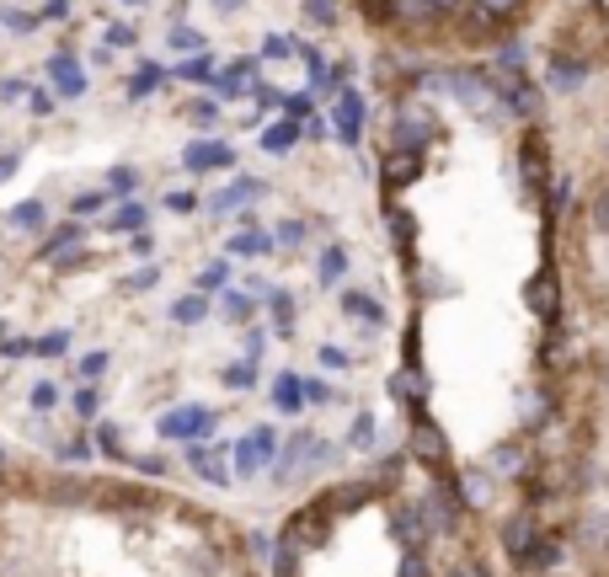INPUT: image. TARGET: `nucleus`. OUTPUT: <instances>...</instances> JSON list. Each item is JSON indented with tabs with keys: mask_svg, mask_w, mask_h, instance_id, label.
Wrapping results in <instances>:
<instances>
[{
	"mask_svg": "<svg viewBox=\"0 0 609 577\" xmlns=\"http://www.w3.org/2000/svg\"><path fill=\"white\" fill-rule=\"evenodd\" d=\"M155 81H161V70H155V65H150V70H145V75H139V81H134V97H145V91H150Z\"/></svg>",
	"mask_w": 609,
	"mask_h": 577,
	"instance_id": "nucleus-23",
	"label": "nucleus"
},
{
	"mask_svg": "<svg viewBox=\"0 0 609 577\" xmlns=\"http://www.w3.org/2000/svg\"><path fill=\"white\" fill-rule=\"evenodd\" d=\"M358 123H364V97L358 91H337V134L358 145Z\"/></svg>",
	"mask_w": 609,
	"mask_h": 577,
	"instance_id": "nucleus-3",
	"label": "nucleus"
},
{
	"mask_svg": "<svg viewBox=\"0 0 609 577\" xmlns=\"http://www.w3.org/2000/svg\"><path fill=\"white\" fill-rule=\"evenodd\" d=\"M11 225H22V230H43V225H49V214H43V204L33 198V204H17V209H11Z\"/></svg>",
	"mask_w": 609,
	"mask_h": 577,
	"instance_id": "nucleus-11",
	"label": "nucleus"
},
{
	"mask_svg": "<svg viewBox=\"0 0 609 577\" xmlns=\"http://www.w3.org/2000/svg\"><path fill=\"white\" fill-rule=\"evenodd\" d=\"M70 241H81V225H59L54 236L38 246V257H59V252H65V246H70Z\"/></svg>",
	"mask_w": 609,
	"mask_h": 577,
	"instance_id": "nucleus-12",
	"label": "nucleus"
},
{
	"mask_svg": "<svg viewBox=\"0 0 609 577\" xmlns=\"http://www.w3.org/2000/svg\"><path fill=\"white\" fill-rule=\"evenodd\" d=\"M428 6H449V0H428Z\"/></svg>",
	"mask_w": 609,
	"mask_h": 577,
	"instance_id": "nucleus-30",
	"label": "nucleus"
},
{
	"mask_svg": "<svg viewBox=\"0 0 609 577\" xmlns=\"http://www.w3.org/2000/svg\"><path fill=\"white\" fill-rule=\"evenodd\" d=\"M289 49H294V43H289V38H268V54H273V59H284Z\"/></svg>",
	"mask_w": 609,
	"mask_h": 577,
	"instance_id": "nucleus-26",
	"label": "nucleus"
},
{
	"mask_svg": "<svg viewBox=\"0 0 609 577\" xmlns=\"http://www.w3.org/2000/svg\"><path fill=\"white\" fill-rule=\"evenodd\" d=\"M497 577H572V572H561V567H551V572H535V567H508L503 561V572Z\"/></svg>",
	"mask_w": 609,
	"mask_h": 577,
	"instance_id": "nucleus-17",
	"label": "nucleus"
},
{
	"mask_svg": "<svg viewBox=\"0 0 609 577\" xmlns=\"http://www.w3.org/2000/svg\"><path fill=\"white\" fill-rule=\"evenodd\" d=\"M230 161H236V150L220 145V139H209V145H193V150H187V166H193V171H220V166H230Z\"/></svg>",
	"mask_w": 609,
	"mask_h": 577,
	"instance_id": "nucleus-4",
	"label": "nucleus"
},
{
	"mask_svg": "<svg viewBox=\"0 0 609 577\" xmlns=\"http://www.w3.org/2000/svg\"><path fill=\"white\" fill-rule=\"evenodd\" d=\"M171 321H177V326L209 321V294H187V300H177V305H171Z\"/></svg>",
	"mask_w": 609,
	"mask_h": 577,
	"instance_id": "nucleus-6",
	"label": "nucleus"
},
{
	"mask_svg": "<svg viewBox=\"0 0 609 577\" xmlns=\"http://www.w3.org/2000/svg\"><path fill=\"white\" fill-rule=\"evenodd\" d=\"M503 519L535 529L519 567L609 577V342H577L561 401Z\"/></svg>",
	"mask_w": 609,
	"mask_h": 577,
	"instance_id": "nucleus-2",
	"label": "nucleus"
},
{
	"mask_svg": "<svg viewBox=\"0 0 609 577\" xmlns=\"http://www.w3.org/2000/svg\"><path fill=\"white\" fill-rule=\"evenodd\" d=\"M417 166H423V155H417V150H396V155L385 161V182H390V187H406V182L417 177Z\"/></svg>",
	"mask_w": 609,
	"mask_h": 577,
	"instance_id": "nucleus-5",
	"label": "nucleus"
},
{
	"mask_svg": "<svg viewBox=\"0 0 609 577\" xmlns=\"http://www.w3.org/2000/svg\"><path fill=\"white\" fill-rule=\"evenodd\" d=\"M321 284L326 289H332V284H342V278H348V252H342V246H326V252H321Z\"/></svg>",
	"mask_w": 609,
	"mask_h": 577,
	"instance_id": "nucleus-7",
	"label": "nucleus"
},
{
	"mask_svg": "<svg viewBox=\"0 0 609 577\" xmlns=\"http://www.w3.org/2000/svg\"><path fill=\"white\" fill-rule=\"evenodd\" d=\"M49 70H54V81H59V91H65V97H81V91H86V81L70 70V54H54Z\"/></svg>",
	"mask_w": 609,
	"mask_h": 577,
	"instance_id": "nucleus-8",
	"label": "nucleus"
},
{
	"mask_svg": "<svg viewBox=\"0 0 609 577\" xmlns=\"http://www.w3.org/2000/svg\"><path fill=\"white\" fill-rule=\"evenodd\" d=\"M27 107H33L38 118H49V113H54V97H49V91H33V97H27Z\"/></svg>",
	"mask_w": 609,
	"mask_h": 577,
	"instance_id": "nucleus-21",
	"label": "nucleus"
},
{
	"mask_svg": "<svg viewBox=\"0 0 609 577\" xmlns=\"http://www.w3.org/2000/svg\"><path fill=\"white\" fill-rule=\"evenodd\" d=\"M252 529L155 481L11 476L0 449V577H268Z\"/></svg>",
	"mask_w": 609,
	"mask_h": 577,
	"instance_id": "nucleus-1",
	"label": "nucleus"
},
{
	"mask_svg": "<svg viewBox=\"0 0 609 577\" xmlns=\"http://www.w3.org/2000/svg\"><path fill=\"white\" fill-rule=\"evenodd\" d=\"M102 209V193H81L75 198V214H97Z\"/></svg>",
	"mask_w": 609,
	"mask_h": 577,
	"instance_id": "nucleus-22",
	"label": "nucleus"
},
{
	"mask_svg": "<svg viewBox=\"0 0 609 577\" xmlns=\"http://www.w3.org/2000/svg\"><path fill=\"white\" fill-rule=\"evenodd\" d=\"M107 182H113V193H134L139 171H134V166H113V177H107Z\"/></svg>",
	"mask_w": 609,
	"mask_h": 577,
	"instance_id": "nucleus-16",
	"label": "nucleus"
},
{
	"mask_svg": "<svg viewBox=\"0 0 609 577\" xmlns=\"http://www.w3.org/2000/svg\"><path fill=\"white\" fill-rule=\"evenodd\" d=\"M11 171H17V155H0V182H6Z\"/></svg>",
	"mask_w": 609,
	"mask_h": 577,
	"instance_id": "nucleus-28",
	"label": "nucleus"
},
{
	"mask_svg": "<svg viewBox=\"0 0 609 577\" xmlns=\"http://www.w3.org/2000/svg\"><path fill=\"white\" fill-rule=\"evenodd\" d=\"M305 17L316 22V27H332L337 22V6H332V0H305Z\"/></svg>",
	"mask_w": 609,
	"mask_h": 577,
	"instance_id": "nucleus-15",
	"label": "nucleus"
},
{
	"mask_svg": "<svg viewBox=\"0 0 609 577\" xmlns=\"http://www.w3.org/2000/svg\"><path fill=\"white\" fill-rule=\"evenodd\" d=\"M193 118H198V123H214V118H220V107H214V102H198Z\"/></svg>",
	"mask_w": 609,
	"mask_h": 577,
	"instance_id": "nucleus-25",
	"label": "nucleus"
},
{
	"mask_svg": "<svg viewBox=\"0 0 609 577\" xmlns=\"http://www.w3.org/2000/svg\"><path fill=\"white\" fill-rule=\"evenodd\" d=\"M294 139H300V129H294V123H273V129L262 134V150H273V155H289V150H294Z\"/></svg>",
	"mask_w": 609,
	"mask_h": 577,
	"instance_id": "nucleus-9",
	"label": "nucleus"
},
{
	"mask_svg": "<svg viewBox=\"0 0 609 577\" xmlns=\"http://www.w3.org/2000/svg\"><path fill=\"white\" fill-rule=\"evenodd\" d=\"M305 107H310V97H284V113H294V118H300Z\"/></svg>",
	"mask_w": 609,
	"mask_h": 577,
	"instance_id": "nucleus-27",
	"label": "nucleus"
},
{
	"mask_svg": "<svg viewBox=\"0 0 609 577\" xmlns=\"http://www.w3.org/2000/svg\"><path fill=\"white\" fill-rule=\"evenodd\" d=\"M171 43H177V49H203V33H193V27H177ZM203 54H209V49H203Z\"/></svg>",
	"mask_w": 609,
	"mask_h": 577,
	"instance_id": "nucleus-19",
	"label": "nucleus"
},
{
	"mask_svg": "<svg viewBox=\"0 0 609 577\" xmlns=\"http://www.w3.org/2000/svg\"><path fill=\"white\" fill-rule=\"evenodd\" d=\"M139 225H145V209H139V204H123L113 220H107V230H113V236H118V230H123V236H134Z\"/></svg>",
	"mask_w": 609,
	"mask_h": 577,
	"instance_id": "nucleus-10",
	"label": "nucleus"
},
{
	"mask_svg": "<svg viewBox=\"0 0 609 577\" xmlns=\"http://www.w3.org/2000/svg\"><path fill=\"white\" fill-rule=\"evenodd\" d=\"M182 75H187V81H209V75H214V65H209V54H198L193 65L182 70Z\"/></svg>",
	"mask_w": 609,
	"mask_h": 577,
	"instance_id": "nucleus-20",
	"label": "nucleus"
},
{
	"mask_svg": "<svg viewBox=\"0 0 609 577\" xmlns=\"http://www.w3.org/2000/svg\"><path fill=\"white\" fill-rule=\"evenodd\" d=\"M129 6H139V0H129Z\"/></svg>",
	"mask_w": 609,
	"mask_h": 577,
	"instance_id": "nucleus-31",
	"label": "nucleus"
},
{
	"mask_svg": "<svg viewBox=\"0 0 609 577\" xmlns=\"http://www.w3.org/2000/svg\"><path fill=\"white\" fill-rule=\"evenodd\" d=\"M246 0H214V11H241Z\"/></svg>",
	"mask_w": 609,
	"mask_h": 577,
	"instance_id": "nucleus-29",
	"label": "nucleus"
},
{
	"mask_svg": "<svg viewBox=\"0 0 609 577\" xmlns=\"http://www.w3.org/2000/svg\"><path fill=\"white\" fill-rule=\"evenodd\" d=\"M305 236H310L305 220H284V225H278V246H289V252H294V246H305Z\"/></svg>",
	"mask_w": 609,
	"mask_h": 577,
	"instance_id": "nucleus-14",
	"label": "nucleus"
},
{
	"mask_svg": "<svg viewBox=\"0 0 609 577\" xmlns=\"http://www.w3.org/2000/svg\"><path fill=\"white\" fill-rule=\"evenodd\" d=\"M0 17H6L11 33H33V27H38V17H27V11H0Z\"/></svg>",
	"mask_w": 609,
	"mask_h": 577,
	"instance_id": "nucleus-18",
	"label": "nucleus"
},
{
	"mask_svg": "<svg viewBox=\"0 0 609 577\" xmlns=\"http://www.w3.org/2000/svg\"><path fill=\"white\" fill-rule=\"evenodd\" d=\"M513 6H519V0H481V11H487V17H497V11H503V17H508Z\"/></svg>",
	"mask_w": 609,
	"mask_h": 577,
	"instance_id": "nucleus-24",
	"label": "nucleus"
},
{
	"mask_svg": "<svg viewBox=\"0 0 609 577\" xmlns=\"http://www.w3.org/2000/svg\"><path fill=\"white\" fill-rule=\"evenodd\" d=\"M225 278H230V268H225V262H209V268L198 273V294H214V289H225Z\"/></svg>",
	"mask_w": 609,
	"mask_h": 577,
	"instance_id": "nucleus-13",
	"label": "nucleus"
}]
</instances>
